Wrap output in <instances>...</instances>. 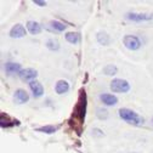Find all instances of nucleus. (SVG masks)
<instances>
[{
	"instance_id": "f257e3e1",
	"label": "nucleus",
	"mask_w": 153,
	"mask_h": 153,
	"mask_svg": "<svg viewBox=\"0 0 153 153\" xmlns=\"http://www.w3.org/2000/svg\"><path fill=\"white\" fill-rule=\"evenodd\" d=\"M119 116L123 120L128 122L129 124H134V125H142L143 122H145L143 118L137 116L135 112H132L129 108H120L119 109Z\"/></svg>"
},
{
	"instance_id": "f03ea898",
	"label": "nucleus",
	"mask_w": 153,
	"mask_h": 153,
	"mask_svg": "<svg viewBox=\"0 0 153 153\" xmlns=\"http://www.w3.org/2000/svg\"><path fill=\"white\" fill-rule=\"evenodd\" d=\"M129 89H130L129 83L123 79H114L111 83V90L113 92H126L129 91Z\"/></svg>"
},
{
	"instance_id": "7ed1b4c3",
	"label": "nucleus",
	"mask_w": 153,
	"mask_h": 153,
	"mask_svg": "<svg viewBox=\"0 0 153 153\" xmlns=\"http://www.w3.org/2000/svg\"><path fill=\"white\" fill-rule=\"evenodd\" d=\"M124 45L129 49V50H137L141 46V42L139 40L137 36L134 35H125L124 36Z\"/></svg>"
},
{
	"instance_id": "20e7f679",
	"label": "nucleus",
	"mask_w": 153,
	"mask_h": 153,
	"mask_svg": "<svg viewBox=\"0 0 153 153\" xmlns=\"http://www.w3.org/2000/svg\"><path fill=\"white\" fill-rule=\"evenodd\" d=\"M126 18L130 21H135V22H141V21H149L153 18V15L147 13V15H142V13H128Z\"/></svg>"
},
{
	"instance_id": "39448f33",
	"label": "nucleus",
	"mask_w": 153,
	"mask_h": 153,
	"mask_svg": "<svg viewBox=\"0 0 153 153\" xmlns=\"http://www.w3.org/2000/svg\"><path fill=\"white\" fill-rule=\"evenodd\" d=\"M38 75V72L33 68H26V69H22L21 73H20V78L25 82H28V80H32V79H35Z\"/></svg>"
},
{
	"instance_id": "423d86ee",
	"label": "nucleus",
	"mask_w": 153,
	"mask_h": 153,
	"mask_svg": "<svg viewBox=\"0 0 153 153\" xmlns=\"http://www.w3.org/2000/svg\"><path fill=\"white\" fill-rule=\"evenodd\" d=\"M13 100H15L16 103L22 105V103H26V102L29 100V96H28L27 91L20 89V90H17V91L15 92V95H13Z\"/></svg>"
},
{
	"instance_id": "0eeeda50",
	"label": "nucleus",
	"mask_w": 153,
	"mask_h": 153,
	"mask_svg": "<svg viewBox=\"0 0 153 153\" xmlns=\"http://www.w3.org/2000/svg\"><path fill=\"white\" fill-rule=\"evenodd\" d=\"M5 73L7 75H13V74H17V73H21V65L12 63V62L6 63L5 65Z\"/></svg>"
},
{
	"instance_id": "6e6552de",
	"label": "nucleus",
	"mask_w": 153,
	"mask_h": 153,
	"mask_svg": "<svg viewBox=\"0 0 153 153\" xmlns=\"http://www.w3.org/2000/svg\"><path fill=\"white\" fill-rule=\"evenodd\" d=\"M10 35L12 38H22V36L26 35V29H25V27L22 25H16L10 30Z\"/></svg>"
},
{
	"instance_id": "1a4fd4ad",
	"label": "nucleus",
	"mask_w": 153,
	"mask_h": 153,
	"mask_svg": "<svg viewBox=\"0 0 153 153\" xmlns=\"http://www.w3.org/2000/svg\"><path fill=\"white\" fill-rule=\"evenodd\" d=\"M29 86H30V90L33 91L35 97H40L42 95L44 94V89H43V86H42L40 83H38V82H30L29 83Z\"/></svg>"
},
{
	"instance_id": "9d476101",
	"label": "nucleus",
	"mask_w": 153,
	"mask_h": 153,
	"mask_svg": "<svg viewBox=\"0 0 153 153\" xmlns=\"http://www.w3.org/2000/svg\"><path fill=\"white\" fill-rule=\"evenodd\" d=\"M101 101L107 105V106H113V105H116L117 103V97L116 96H113V95H109V94H102L101 96H100Z\"/></svg>"
},
{
	"instance_id": "9b49d317",
	"label": "nucleus",
	"mask_w": 153,
	"mask_h": 153,
	"mask_svg": "<svg viewBox=\"0 0 153 153\" xmlns=\"http://www.w3.org/2000/svg\"><path fill=\"white\" fill-rule=\"evenodd\" d=\"M55 90H56L57 94H60V95L66 94L69 90V84L66 80H59V82H57V84H56Z\"/></svg>"
},
{
	"instance_id": "f8f14e48",
	"label": "nucleus",
	"mask_w": 153,
	"mask_h": 153,
	"mask_svg": "<svg viewBox=\"0 0 153 153\" xmlns=\"http://www.w3.org/2000/svg\"><path fill=\"white\" fill-rule=\"evenodd\" d=\"M27 28H28V30L32 34H38V33H40V30H42L40 25L38 23V22H35V21H29L27 23Z\"/></svg>"
},
{
	"instance_id": "ddd939ff",
	"label": "nucleus",
	"mask_w": 153,
	"mask_h": 153,
	"mask_svg": "<svg viewBox=\"0 0 153 153\" xmlns=\"http://www.w3.org/2000/svg\"><path fill=\"white\" fill-rule=\"evenodd\" d=\"M50 27H51V29H53L56 32H63L66 29V26L63 23L59 22V21H51L50 22Z\"/></svg>"
},
{
	"instance_id": "4468645a",
	"label": "nucleus",
	"mask_w": 153,
	"mask_h": 153,
	"mask_svg": "<svg viewBox=\"0 0 153 153\" xmlns=\"http://www.w3.org/2000/svg\"><path fill=\"white\" fill-rule=\"evenodd\" d=\"M66 40L71 44H76L79 42V34L78 33H67Z\"/></svg>"
},
{
	"instance_id": "2eb2a0df",
	"label": "nucleus",
	"mask_w": 153,
	"mask_h": 153,
	"mask_svg": "<svg viewBox=\"0 0 153 153\" xmlns=\"http://www.w3.org/2000/svg\"><path fill=\"white\" fill-rule=\"evenodd\" d=\"M97 40H99V43L102 44V45H108L109 42H111L109 36H108L106 33H99V34H97Z\"/></svg>"
},
{
	"instance_id": "dca6fc26",
	"label": "nucleus",
	"mask_w": 153,
	"mask_h": 153,
	"mask_svg": "<svg viewBox=\"0 0 153 153\" xmlns=\"http://www.w3.org/2000/svg\"><path fill=\"white\" fill-rule=\"evenodd\" d=\"M46 48L50 49V50H52V51H55V50H59L60 49V44H59V42L55 40V39H49L46 42Z\"/></svg>"
},
{
	"instance_id": "f3484780",
	"label": "nucleus",
	"mask_w": 153,
	"mask_h": 153,
	"mask_svg": "<svg viewBox=\"0 0 153 153\" xmlns=\"http://www.w3.org/2000/svg\"><path fill=\"white\" fill-rule=\"evenodd\" d=\"M103 72L106 75H114L117 73V67L113 66V65H107L105 68H103Z\"/></svg>"
},
{
	"instance_id": "a211bd4d",
	"label": "nucleus",
	"mask_w": 153,
	"mask_h": 153,
	"mask_svg": "<svg viewBox=\"0 0 153 153\" xmlns=\"http://www.w3.org/2000/svg\"><path fill=\"white\" fill-rule=\"evenodd\" d=\"M56 130H57V128L52 126V125H46V126H43V128L38 129V131H43V132H46V134H53Z\"/></svg>"
},
{
	"instance_id": "6ab92c4d",
	"label": "nucleus",
	"mask_w": 153,
	"mask_h": 153,
	"mask_svg": "<svg viewBox=\"0 0 153 153\" xmlns=\"http://www.w3.org/2000/svg\"><path fill=\"white\" fill-rule=\"evenodd\" d=\"M97 117H99L100 119H106V118L108 117V113H107L106 109L99 108V109H97Z\"/></svg>"
},
{
	"instance_id": "aec40b11",
	"label": "nucleus",
	"mask_w": 153,
	"mask_h": 153,
	"mask_svg": "<svg viewBox=\"0 0 153 153\" xmlns=\"http://www.w3.org/2000/svg\"><path fill=\"white\" fill-rule=\"evenodd\" d=\"M34 4L39 5V6H45V5H46V3H45V1H39V0H34Z\"/></svg>"
}]
</instances>
